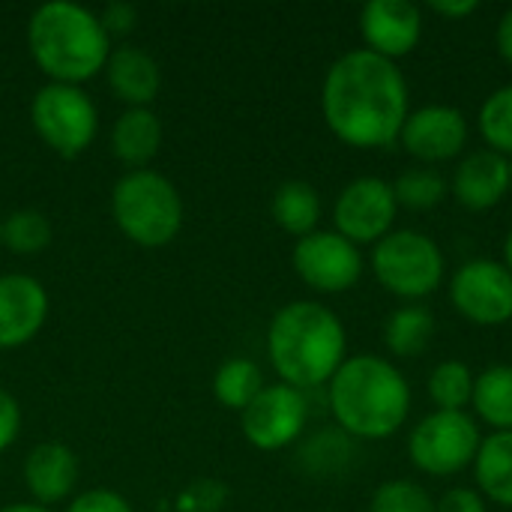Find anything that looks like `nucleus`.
<instances>
[{"mask_svg": "<svg viewBox=\"0 0 512 512\" xmlns=\"http://www.w3.org/2000/svg\"><path fill=\"white\" fill-rule=\"evenodd\" d=\"M270 213L282 231H288L300 240V237L318 231V219H321L318 189L306 180H288L276 189Z\"/></svg>", "mask_w": 512, "mask_h": 512, "instance_id": "412c9836", "label": "nucleus"}, {"mask_svg": "<svg viewBox=\"0 0 512 512\" xmlns=\"http://www.w3.org/2000/svg\"><path fill=\"white\" fill-rule=\"evenodd\" d=\"M336 426L354 441H384L396 435L411 411V387L393 360L375 354L348 357L327 384Z\"/></svg>", "mask_w": 512, "mask_h": 512, "instance_id": "7ed1b4c3", "label": "nucleus"}, {"mask_svg": "<svg viewBox=\"0 0 512 512\" xmlns=\"http://www.w3.org/2000/svg\"><path fill=\"white\" fill-rule=\"evenodd\" d=\"M450 186L444 180L441 171L429 168V165H417V168H408L396 177L393 183V195H396V204L399 207H408V210H435L444 198H447Z\"/></svg>", "mask_w": 512, "mask_h": 512, "instance_id": "a878e982", "label": "nucleus"}, {"mask_svg": "<svg viewBox=\"0 0 512 512\" xmlns=\"http://www.w3.org/2000/svg\"><path fill=\"white\" fill-rule=\"evenodd\" d=\"M369 512H435V501L411 480H387L375 489Z\"/></svg>", "mask_w": 512, "mask_h": 512, "instance_id": "c85d7f7f", "label": "nucleus"}, {"mask_svg": "<svg viewBox=\"0 0 512 512\" xmlns=\"http://www.w3.org/2000/svg\"><path fill=\"white\" fill-rule=\"evenodd\" d=\"M450 303L462 318L480 327L512 321V273L504 261L474 258L450 279Z\"/></svg>", "mask_w": 512, "mask_h": 512, "instance_id": "1a4fd4ad", "label": "nucleus"}, {"mask_svg": "<svg viewBox=\"0 0 512 512\" xmlns=\"http://www.w3.org/2000/svg\"><path fill=\"white\" fill-rule=\"evenodd\" d=\"M435 339V318L426 306H402L384 324V345L399 360H414L429 351Z\"/></svg>", "mask_w": 512, "mask_h": 512, "instance_id": "4be33fe9", "label": "nucleus"}, {"mask_svg": "<svg viewBox=\"0 0 512 512\" xmlns=\"http://www.w3.org/2000/svg\"><path fill=\"white\" fill-rule=\"evenodd\" d=\"M360 33L372 54L396 63L420 45L423 15L411 0H369L360 9Z\"/></svg>", "mask_w": 512, "mask_h": 512, "instance_id": "4468645a", "label": "nucleus"}, {"mask_svg": "<svg viewBox=\"0 0 512 512\" xmlns=\"http://www.w3.org/2000/svg\"><path fill=\"white\" fill-rule=\"evenodd\" d=\"M444 252L441 246L414 228L390 231L372 249V273L375 279L402 300H423L435 294L444 282Z\"/></svg>", "mask_w": 512, "mask_h": 512, "instance_id": "423d86ee", "label": "nucleus"}, {"mask_svg": "<svg viewBox=\"0 0 512 512\" xmlns=\"http://www.w3.org/2000/svg\"><path fill=\"white\" fill-rule=\"evenodd\" d=\"M480 444V426L468 411H432L408 435V456L429 477H453L474 465Z\"/></svg>", "mask_w": 512, "mask_h": 512, "instance_id": "6e6552de", "label": "nucleus"}, {"mask_svg": "<svg viewBox=\"0 0 512 512\" xmlns=\"http://www.w3.org/2000/svg\"><path fill=\"white\" fill-rule=\"evenodd\" d=\"M24 486L39 507L60 504L78 483V459L66 444H36L24 459Z\"/></svg>", "mask_w": 512, "mask_h": 512, "instance_id": "f3484780", "label": "nucleus"}, {"mask_svg": "<svg viewBox=\"0 0 512 512\" xmlns=\"http://www.w3.org/2000/svg\"><path fill=\"white\" fill-rule=\"evenodd\" d=\"M135 6L132 3H111V6H105V12L99 15V21H102V27H105V33L111 36V33H129L132 30V24H135Z\"/></svg>", "mask_w": 512, "mask_h": 512, "instance_id": "473e14b6", "label": "nucleus"}, {"mask_svg": "<svg viewBox=\"0 0 512 512\" xmlns=\"http://www.w3.org/2000/svg\"><path fill=\"white\" fill-rule=\"evenodd\" d=\"M504 264H507V270L512 273V231L507 234V243H504Z\"/></svg>", "mask_w": 512, "mask_h": 512, "instance_id": "e433bc0d", "label": "nucleus"}, {"mask_svg": "<svg viewBox=\"0 0 512 512\" xmlns=\"http://www.w3.org/2000/svg\"><path fill=\"white\" fill-rule=\"evenodd\" d=\"M162 147V120L150 108H126L111 129V153L141 171Z\"/></svg>", "mask_w": 512, "mask_h": 512, "instance_id": "6ab92c4d", "label": "nucleus"}, {"mask_svg": "<svg viewBox=\"0 0 512 512\" xmlns=\"http://www.w3.org/2000/svg\"><path fill=\"white\" fill-rule=\"evenodd\" d=\"M474 477L486 501L512 510V432H492L483 438L474 459Z\"/></svg>", "mask_w": 512, "mask_h": 512, "instance_id": "aec40b11", "label": "nucleus"}, {"mask_svg": "<svg viewBox=\"0 0 512 512\" xmlns=\"http://www.w3.org/2000/svg\"><path fill=\"white\" fill-rule=\"evenodd\" d=\"M507 168H510V192H512V156L507 159Z\"/></svg>", "mask_w": 512, "mask_h": 512, "instance_id": "4c0bfd02", "label": "nucleus"}, {"mask_svg": "<svg viewBox=\"0 0 512 512\" xmlns=\"http://www.w3.org/2000/svg\"><path fill=\"white\" fill-rule=\"evenodd\" d=\"M453 198L474 213L492 210L504 201V195L510 192V168H507V156L495 153V150H474L468 153L453 174L450 183Z\"/></svg>", "mask_w": 512, "mask_h": 512, "instance_id": "dca6fc26", "label": "nucleus"}, {"mask_svg": "<svg viewBox=\"0 0 512 512\" xmlns=\"http://www.w3.org/2000/svg\"><path fill=\"white\" fill-rule=\"evenodd\" d=\"M309 420L306 396L288 384H270L258 393V399L240 414L243 435L252 447L273 453L294 444Z\"/></svg>", "mask_w": 512, "mask_h": 512, "instance_id": "f8f14e48", "label": "nucleus"}, {"mask_svg": "<svg viewBox=\"0 0 512 512\" xmlns=\"http://www.w3.org/2000/svg\"><path fill=\"white\" fill-rule=\"evenodd\" d=\"M27 48L33 63L54 84H75L105 69L111 36L96 12L69 0H51L33 9L27 21Z\"/></svg>", "mask_w": 512, "mask_h": 512, "instance_id": "20e7f679", "label": "nucleus"}, {"mask_svg": "<svg viewBox=\"0 0 512 512\" xmlns=\"http://www.w3.org/2000/svg\"><path fill=\"white\" fill-rule=\"evenodd\" d=\"M471 405L495 432H512V366H492L480 372Z\"/></svg>", "mask_w": 512, "mask_h": 512, "instance_id": "5701e85b", "label": "nucleus"}, {"mask_svg": "<svg viewBox=\"0 0 512 512\" xmlns=\"http://www.w3.org/2000/svg\"><path fill=\"white\" fill-rule=\"evenodd\" d=\"M480 135L489 144V150L501 153V156H512V84L495 90L483 108H480Z\"/></svg>", "mask_w": 512, "mask_h": 512, "instance_id": "cd10ccee", "label": "nucleus"}, {"mask_svg": "<svg viewBox=\"0 0 512 512\" xmlns=\"http://www.w3.org/2000/svg\"><path fill=\"white\" fill-rule=\"evenodd\" d=\"M480 9L477 0H432V12L444 18H468Z\"/></svg>", "mask_w": 512, "mask_h": 512, "instance_id": "72a5a7b5", "label": "nucleus"}, {"mask_svg": "<svg viewBox=\"0 0 512 512\" xmlns=\"http://www.w3.org/2000/svg\"><path fill=\"white\" fill-rule=\"evenodd\" d=\"M30 120L42 144L63 159L81 156L93 144L99 126L93 99L75 84H54V81L36 90L30 105Z\"/></svg>", "mask_w": 512, "mask_h": 512, "instance_id": "0eeeda50", "label": "nucleus"}, {"mask_svg": "<svg viewBox=\"0 0 512 512\" xmlns=\"http://www.w3.org/2000/svg\"><path fill=\"white\" fill-rule=\"evenodd\" d=\"M477 375L462 360H444L429 375V399L435 411H465L474 399Z\"/></svg>", "mask_w": 512, "mask_h": 512, "instance_id": "393cba45", "label": "nucleus"}, {"mask_svg": "<svg viewBox=\"0 0 512 512\" xmlns=\"http://www.w3.org/2000/svg\"><path fill=\"white\" fill-rule=\"evenodd\" d=\"M321 111L342 144L357 150L390 147L411 114L408 81L399 63L369 48H354L327 69Z\"/></svg>", "mask_w": 512, "mask_h": 512, "instance_id": "f257e3e1", "label": "nucleus"}, {"mask_svg": "<svg viewBox=\"0 0 512 512\" xmlns=\"http://www.w3.org/2000/svg\"><path fill=\"white\" fill-rule=\"evenodd\" d=\"M435 512H489V507L480 492L456 486L435 501Z\"/></svg>", "mask_w": 512, "mask_h": 512, "instance_id": "7c9ffc66", "label": "nucleus"}, {"mask_svg": "<svg viewBox=\"0 0 512 512\" xmlns=\"http://www.w3.org/2000/svg\"><path fill=\"white\" fill-rule=\"evenodd\" d=\"M495 42H498V51H501V57L507 60L512 66V6L501 15V21H498V33H495Z\"/></svg>", "mask_w": 512, "mask_h": 512, "instance_id": "f704fd0d", "label": "nucleus"}, {"mask_svg": "<svg viewBox=\"0 0 512 512\" xmlns=\"http://www.w3.org/2000/svg\"><path fill=\"white\" fill-rule=\"evenodd\" d=\"M111 216L117 228L144 249L168 246L183 225V201L177 186L150 171H129L114 183L111 192Z\"/></svg>", "mask_w": 512, "mask_h": 512, "instance_id": "39448f33", "label": "nucleus"}, {"mask_svg": "<svg viewBox=\"0 0 512 512\" xmlns=\"http://www.w3.org/2000/svg\"><path fill=\"white\" fill-rule=\"evenodd\" d=\"M105 75H108L111 93L120 102H126L129 108H147L162 87L159 63L147 51L132 48V45L111 48L108 63H105Z\"/></svg>", "mask_w": 512, "mask_h": 512, "instance_id": "a211bd4d", "label": "nucleus"}, {"mask_svg": "<svg viewBox=\"0 0 512 512\" xmlns=\"http://www.w3.org/2000/svg\"><path fill=\"white\" fill-rule=\"evenodd\" d=\"M66 512H132V507L123 495L111 489H93V492L78 495Z\"/></svg>", "mask_w": 512, "mask_h": 512, "instance_id": "c756f323", "label": "nucleus"}, {"mask_svg": "<svg viewBox=\"0 0 512 512\" xmlns=\"http://www.w3.org/2000/svg\"><path fill=\"white\" fill-rule=\"evenodd\" d=\"M0 243L15 255H36L51 243V225L39 210H15L0 228Z\"/></svg>", "mask_w": 512, "mask_h": 512, "instance_id": "bb28decb", "label": "nucleus"}, {"mask_svg": "<svg viewBox=\"0 0 512 512\" xmlns=\"http://www.w3.org/2000/svg\"><path fill=\"white\" fill-rule=\"evenodd\" d=\"M294 270L312 291L342 294L360 282L363 255L360 246L336 231H312L294 246Z\"/></svg>", "mask_w": 512, "mask_h": 512, "instance_id": "9b49d317", "label": "nucleus"}, {"mask_svg": "<svg viewBox=\"0 0 512 512\" xmlns=\"http://www.w3.org/2000/svg\"><path fill=\"white\" fill-rule=\"evenodd\" d=\"M396 213L399 204L393 195V183L381 177L351 180L333 204L336 234H342L354 246H372L384 240L393 231Z\"/></svg>", "mask_w": 512, "mask_h": 512, "instance_id": "9d476101", "label": "nucleus"}, {"mask_svg": "<svg viewBox=\"0 0 512 512\" xmlns=\"http://www.w3.org/2000/svg\"><path fill=\"white\" fill-rule=\"evenodd\" d=\"M48 318V294L24 273L0 276V348L27 345Z\"/></svg>", "mask_w": 512, "mask_h": 512, "instance_id": "2eb2a0df", "label": "nucleus"}, {"mask_svg": "<svg viewBox=\"0 0 512 512\" xmlns=\"http://www.w3.org/2000/svg\"><path fill=\"white\" fill-rule=\"evenodd\" d=\"M18 432H21V408L6 390H0V453L15 444Z\"/></svg>", "mask_w": 512, "mask_h": 512, "instance_id": "2f4dec72", "label": "nucleus"}, {"mask_svg": "<svg viewBox=\"0 0 512 512\" xmlns=\"http://www.w3.org/2000/svg\"><path fill=\"white\" fill-rule=\"evenodd\" d=\"M267 357L282 384L300 393L324 387L348 360L345 324L324 303L294 300L270 321Z\"/></svg>", "mask_w": 512, "mask_h": 512, "instance_id": "f03ea898", "label": "nucleus"}, {"mask_svg": "<svg viewBox=\"0 0 512 512\" xmlns=\"http://www.w3.org/2000/svg\"><path fill=\"white\" fill-rule=\"evenodd\" d=\"M402 147L423 165H441L456 159L468 144V120L453 105H423L408 114L402 132Z\"/></svg>", "mask_w": 512, "mask_h": 512, "instance_id": "ddd939ff", "label": "nucleus"}, {"mask_svg": "<svg viewBox=\"0 0 512 512\" xmlns=\"http://www.w3.org/2000/svg\"><path fill=\"white\" fill-rule=\"evenodd\" d=\"M0 228H3V222H0Z\"/></svg>", "mask_w": 512, "mask_h": 512, "instance_id": "58836bf2", "label": "nucleus"}, {"mask_svg": "<svg viewBox=\"0 0 512 512\" xmlns=\"http://www.w3.org/2000/svg\"><path fill=\"white\" fill-rule=\"evenodd\" d=\"M264 387H267V384H264V375H261L258 363L243 360V357L225 360V363L216 369V375H213V396H216L225 408L240 411V414L258 399V393H261Z\"/></svg>", "mask_w": 512, "mask_h": 512, "instance_id": "b1692460", "label": "nucleus"}, {"mask_svg": "<svg viewBox=\"0 0 512 512\" xmlns=\"http://www.w3.org/2000/svg\"><path fill=\"white\" fill-rule=\"evenodd\" d=\"M0 512H51L48 507H39V504H12V507H3Z\"/></svg>", "mask_w": 512, "mask_h": 512, "instance_id": "c9c22d12", "label": "nucleus"}]
</instances>
